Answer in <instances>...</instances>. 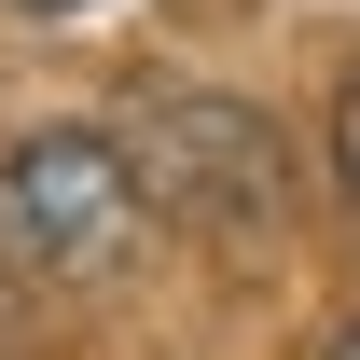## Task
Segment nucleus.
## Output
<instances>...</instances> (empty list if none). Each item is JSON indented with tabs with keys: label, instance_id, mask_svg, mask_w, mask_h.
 <instances>
[{
	"label": "nucleus",
	"instance_id": "f257e3e1",
	"mask_svg": "<svg viewBox=\"0 0 360 360\" xmlns=\"http://www.w3.org/2000/svg\"><path fill=\"white\" fill-rule=\"evenodd\" d=\"M125 167H139V194H153V222L208 236V250H277V236H291V139H277L250 97H208V84L139 97Z\"/></svg>",
	"mask_w": 360,
	"mask_h": 360
},
{
	"label": "nucleus",
	"instance_id": "f03ea898",
	"mask_svg": "<svg viewBox=\"0 0 360 360\" xmlns=\"http://www.w3.org/2000/svg\"><path fill=\"white\" fill-rule=\"evenodd\" d=\"M153 222V194H139L125 139L97 125H42L0 153V264L14 277H111Z\"/></svg>",
	"mask_w": 360,
	"mask_h": 360
},
{
	"label": "nucleus",
	"instance_id": "7ed1b4c3",
	"mask_svg": "<svg viewBox=\"0 0 360 360\" xmlns=\"http://www.w3.org/2000/svg\"><path fill=\"white\" fill-rule=\"evenodd\" d=\"M333 153H347V208H360V70H347V97H333Z\"/></svg>",
	"mask_w": 360,
	"mask_h": 360
},
{
	"label": "nucleus",
	"instance_id": "20e7f679",
	"mask_svg": "<svg viewBox=\"0 0 360 360\" xmlns=\"http://www.w3.org/2000/svg\"><path fill=\"white\" fill-rule=\"evenodd\" d=\"M319 360H360V319H333V347H319Z\"/></svg>",
	"mask_w": 360,
	"mask_h": 360
},
{
	"label": "nucleus",
	"instance_id": "39448f33",
	"mask_svg": "<svg viewBox=\"0 0 360 360\" xmlns=\"http://www.w3.org/2000/svg\"><path fill=\"white\" fill-rule=\"evenodd\" d=\"M14 14H84V0H14Z\"/></svg>",
	"mask_w": 360,
	"mask_h": 360
}]
</instances>
